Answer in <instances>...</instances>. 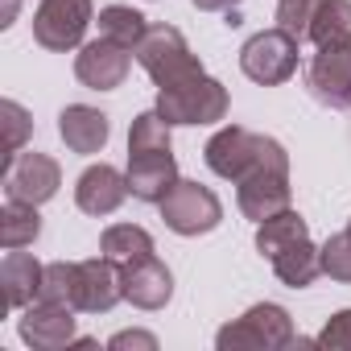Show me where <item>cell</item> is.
Listing matches in <instances>:
<instances>
[{
	"label": "cell",
	"instance_id": "cell-30",
	"mask_svg": "<svg viewBox=\"0 0 351 351\" xmlns=\"http://www.w3.org/2000/svg\"><path fill=\"white\" fill-rule=\"evenodd\" d=\"M108 347H112V351H124V347L157 351V339H153V335H145V330H120V335H112V339H108Z\"/></svg>",
	"mask_w": 351,
	"mask_h": 351
},
{
	"label": "cell",
	"instance_id": "cell-12",
	"mask_svg": "<svg viewBox=\"0 0 351 351\" xmlns=\"http://www.w3.org/2000/svg\"><path fill=\"white\" fill-rule=\"evenodd\" d=\"M120 298H124V285H120L116 261H108V256L79 261V273H75V310L79 314H108Z\"/></svg>",
	"mask_w": 351,
	"mask_h": 351
},
{
	"label": "cell",
	"instance_id": "cell-11",
	"mask_svg": "<svg viewBox=\"0 0 351 351\" xmlns=\"http://www.w3.org/2000/svg\"><path fill=\"white\" fill-rule=\"evenodd\" d=\"M75 79L83 83V87H91V91H112V87H120L124 79H128V46H120V42H112V38H95V42H87L83 50H79V58H75Z\"/></svg>",
	"mask_w": 351,
	"mask_h": 351
},
{
	"label": "cell",
	"instance_id": "cell-27",
	"mask_svg": "<svg viewBox=\"0 0 351 351\" xmlns=\"http://www.w3.org/2000/svg\"><path fill=\"white\" fill-rule=\"evenodd\" d=\"M322 273L335 281H351V232H339L322 244Z\"/></svg>",
	"mask_w": 351,
	"mask_h": 351
},
{
	"label": "cell",
	"instance_id": "cell-32",
	"mask_svg": "<svg viewBox=\"0 0 351 351\" xmlns=\"http://www.w3.org/2000/svg\"><path fill=\"white\" fill-rule=\"evenodd\" d=\"M17 5H21V0H5V5H0V25H13V17H17Z\"/></svg>",
	"mask_w": 351,
	"mask_h": 351
},
{
	"label": "cell",
	"instance_id": "cell-31",
	"mask_svg": "<svg viewBox=\"0 0 351 351\" xmlns=\"http://www.w3.org/2000/svg\"><path fill=\"white\" fill-rule=\"evenodd\" d=\"M191 5H195L199 13H228V9L240 5V0H191Z\"/></svg>",
	"mask_w": 351,
	"mask_h": 351
},
{
	"label": "cell",
	"instance_id": "cell-18",
	"mask_svg": "<svg viewBox=\"0 0 351 351\" xmlns=\"http://www.w3.org/2000/svg\"><path fill=\"white\" fill-rule=\"evenodd\" d=\"M42 281H46V265H38L29 252L9 248L5 265H0V285H5V302L13 310H25L29 302L42 298Z\"/></svg>",
	"mask_w": 351,
	"mask_h": 351
},
{
	"label": "cell",
	"instance_id": "cell-26",
	"mask_svg": "<svg viewBox=\"0 0 351 351\" xmlns=\"http://www.w3.org/2000/svg\"><path fill=\"white\" fill-rule=\"evenodd\" d=\"M75 273H79V265H71V261H54V265H46V281H42V298H50V302H66V306H75Z\"/></svg>",
	"mask_w": 351,
	"mask_h": 351
},
{
	"label": "cell",
	"instance_id": "cell-4",
	"mask_svg": "<svg viewBox=\"0 0 351 351\" xmlns=\"http://www.w3.org/2000/svg\"><path fill=\"white\" fill-rule=\"evenodd\" d=\"M293 343V322L285 314V306L277 302H261L252 306L244 318L228 322L219 335H215V347L219 351H236V347H256V351H281Z\"/></svg>",
	"mask_w": 351,
	"mask_h": 351
},
{
	"label": "cell",
	"instance_id": "cell-15",
	"mask_svg": "<svg viewBox=\"0 0 351 351\" xmlns=\"http://www.w3.org/2000/svg\"><path fill=\"white\" fill-rule=\"evenodd\" d=\"M132 191H128V173H120L116 165H91V169H83L79 173V186H75V203H79V211L83 215H112V211H120V203L128 199Z\"/></svg>",
	"mask_w": 351,
	"mask_h": 351
},
{
	"label": "cell",
	"instance_id": "cell-17",
	"mask_svg": "<svg viewBox=\"0 0 351 351\" xmlns=\"http://www.w3.org/2000/svg\"><path fill=\"white\" fill-rule=\"evenodd\" d=\"M58 132H62V141H66L71 153H99L108 145V136H112V124H108V116L99 108L71 104L58 116Z\"/></svg>",
	"mask_w": 351,
	"mask_h": 351
},
{
	"label": "cell",
	"instance_id": "cell-33",
	"mask_svg": "<svg viewBox=\"0 0 351 351\" xmlns=\"http://www.w3.org/2000/svg\"><path fill=\"white\" fill-rule=\"evenodd\" d=\"M347 232H351V223H347Z\"/></svg>",
	"mask_w": 351,
	"mask_h": 351
},
{
	"label": "cell",
	"instance_id": "cell-2",
	"mask_svg": "<svg viewBox=\"0 0 351 351\" xmlns=\"http://www.w3.org/2000/svg\"><path fill=\"white\" fill-rule=\"evenodd\" d=\"M157 112L165 124H215L228 116V91L219 79L203 71L186 83L157 87Z\"/></svg>",
	"mask_w": 351,
	"mask_h": 351
},
{
	"label": "cell",
	"instance_id": "cell-16",
	"mask_svg": "<svg viewBox=\"0 0 351 351\" xmlns=\"http://www.w3.org/2000/svg\"><path fill=\"white\" fill-rule=\"evenodd\" d=\"M120 285L136 310H161L173 293V277L157 256H141L132 265H120Z\"/></svg>",
	"mask_w": 351,
	"mask_h": 351
},
{
	"label": "cell",
	"instance_id": "cell-19",
	"mask_svg": "<svg viewBox=\"0 0 351 351\" xmlns=\"http://www.w3.org/2000/svg\"><path fill=\"white\" fill-rule=\"evenodd\" d=\"M306 38H310L318 50L351 46V0H318Z\"/></svg>",
	"mask_w": 351,
	"mask_h": 351
},
{
	"label": "cell",
	"instance_id": "cell-7",
	"mask_svg": "<svg viewBox=\"0 0 351 351\" xmlns=\"http://www.w3.org/2000/svg\"><path fill=\"white\" fill-rule=\"evenodd\" d=\"M91 25V0H42L34 13V42L42 50H75Z\"/></svg>",
	"mask_w": 351,
	"mask_h": 351
},
{
	"label": "cell",
	"instance_id": "cell-10",
	"mask_svg": "<svg viewBox=\"0 0 351 351\" xmlns=\"http://www.w3.org/2000/svg\"><path fill=\"white\" fill-rule=\"evenodd\" d=\"M21 339L29 347H42V351H54V347L75 343V306L50 302V298L29 302L21 310Z\"/></svg>",
	"mask_w": 351,
	"mask_h": 351
},
{
	"label": "cell",
	"instance_id": "cell-28",
	"mask_svg": "<svg viewBox=\"0 0 351 351\" xmlns=\"http://www.w3.org/2000/svg\"><path fill=\"white\" fill-rule=\"evenodd\" d=\"M314 9H318V0H277V25L302 42V38L310 34V17H314Z\"/></svg>",
	"mask_w": 351,
	"mask_h": 351
},
{
	"label": "cell",
	"instance_id": "cell-29",
	"mask_svg": "<svg viewBox=\"0 0 351 351\" xmlns=\"http://www.w3.org/2000/svg\"><path fill=\"white\" fill-rule=\"evenodd\" d=\"M314 347H326V351H351V310H339L314 339Z\"/></svg>",
	"mask_w": 351,
	"mask_h": 351
},
{
	"label": "cell",
	"instance_id": "cell-1",
	"mask_svg": "<svg viewBox=\"0 0 351 351\" xmlns=\"http://www.w3.org/2000/svg\"><path fill=\"white\" fill-rule=\"evenodd\" d=\"M203 157H207V165L219 173V178H232V182H244L248 173H256V169H289V153L273 136L248 132L240 124L219 128L207 141Z\"/></svg>",
	"mask_w": 351,
	"mask_h": 351
},
{
	"label": "cell",
	"instance_id": "cell-22",
	"mask_svg": "<svg viewBox=\"0 0 351 351\" xmlns=\"http://www.w3.org/2000/svg\"><path fill=\"white\" fill-rule=\"evenodd\" d=\"M99 252L116 265H132L141 256H153V236L136 223H112L104 236H99Z\"/></svg>",
	"mask_w": 351,
	"mask_h": 351
},
{
	"label": "cell",
	"instance_id": "cell-8",
	"mask_svg": "<svg viewBox=\"0 0 351 351\" xmlns=\"http://www.w3.org/2000/svg\"><path fill=\"white\" fill-rule=\"evenodd\" d=\"M62 186V169L54 157L46 153H17L13 161H5V195L17 203H46L54 199Z\"/></svg>",
	"mask_w": 351,
	"mask_h": 351
},
{
	"label": "cell",
	"instance_id": "cell-13",
	"mask_svg": "<svg viewBox=\"0 0 351 351\" xmlns=\"http://www.w3.org/2000/svg\"><path fill=\"white\" fill-rule=\"evenodd\" d=\"M306 87L314 91L318 104L347 112L351 108V46L339 50H318L310 71H306Z\"/></svg>",
	"mask_w": 351,
	"mask_h": 351
},
{
	"label": "cell",
	"instance_id": "cell-24",
	"mask_svg": "<svg viewBox=\"0 0 351 351\" xmlns=\"http://www.w3.org/2000/svg\"><path fill=\"white\" fill-rule=\"evenodd\" d=\"M145 17L136 13V9H124V5H108V9H99V34L104 38H112V42H120V46H128V50H136V42L145 38Z\"/></svg>",
	"mask_w": 351,
	"mask_h": 351
},
{
	"label": "cell",
	"instance_id": "cell-5",
	"mask_svg": "<svg viewBox=\"0 0 351 351\" xmlns=\"http://www.w3.org/2000/svg\"><path fill=\"white\" fill-rule=\"evenodd\" d=\"M157 207H161L165 228L178 232V236H207V232H215L219 219H223V203H219L207 186L186 182V178L173 182V191H169Z\"/></svg>",
	"mask_w": 351,
	"mask_h": 351
},
{
	"label": "cell",
	"instance_id": "cell-14",
	"mask_svg": "<svg viewBox=\"0 0 351 351\" xmlns=\"http://www.w3.org/2000/svg\"><path fill=\"white\" fill-rule=\"evenodd\" d=\"M236 186H240L236 203L252 223H265V219L289 211V169H256Z\"/></svg>",
	"mask_w": 351,
	"mask_h": 351
},
{
	"label": "cell",
	"instance_id": "cell-6",
	"mask_svg": "<svg viewBox=\"0 0 351 351\" xmlns=\"http://www.w3.org/2000/svg\"><path fill=\"white\" fill-rule=\"evenodd\" d=\"M240 71L261 87H277V83L293 79V71H298V38L285 34L281 25L248 38L244 50H240Z\"/></svg>",
	"mask_w": 351,
	"mask_h": 351
},
{
	"label": "cell",
	"instance_id": "cell-23",
	"mask_svg": "<svg viewBox=\"0 0 351 351\" xmlns=\"http://www.w3.org/2000/svg\"><path fill=\"white\" fill-rule=\"evenodd\" d=\"M38 232H42L38 207H34V203L9 199L5 211H0V244H5V248H25V244L38 240Z\"/></svg>",
	"mask_w": 351,
	"mask_h": 351
},
{
	"label": "cell",
	"instance_id": "cell-21",
	"mask_svg": "<svg viewBox=\"0 0 351 351\" xmlns=\"http://www.w3.org/2000/svg\"><path fill=\"white\" fill-rule=\"evenodd\" d=\"M306 236H310L306 219L289 207V211H281V215H273V219L256 223V252L273 261L277 252H285L289 244H298V240H306Z\"/></svg>",
	"mask_w": 351,
	"mask_h": 351
},
{
	"label": "cell",
	"instance_id": "cell-25",
	"mask_svg": "<svg viewBox=\"0 0 351 351\" xmlns=\"http://www.w3.org/2000/svg\"><path fill=\"white\" fill-rule=\"evenodd\" d=\"M0 124H5V161H13V157L21 153V145H25L34 120H29V112H25L17 99H5V104H0Z\"/></svg>",
	"mask_w": 351,
	"mask_h": 351
},
{
	"label": "cell",
	"instance_id": "cell-9",
	"mask_svg": "<svg viewBox=\"0 0 351 351\" xmlns=\"http://www.w3.org/2000/svg\"><path fill=\"white\" fill-rule=\"evenodd\" d=\"M178 182L173 149H128V191L141 203H161Z\"/></svg>",
	"mask_w": 351,
	"mask_h": 351
},
{
	"label": "cell",
	"instance_id": "cell-20",
	"mask_svg": "<svg viewBox=\"0 0 351 351\" xmlns=\"http://www.w3.org/2000/svg\"><path fill=\"white\" fill-rule=\"evenodd\" d=\"M273 273H277L289 289H306V285H314V277L322 273V248H314L310 236H306V240H298V244H289L285 252L273 256Z\"/></svg>",
	"mask_w": 351,
	"mask_h": 351
},
{
	"label": "cell",
	"instance_id": "cell-3",
	"mask_svg": "<svg viewBox=\"0 0 351 351\" xmlns=\"http://www.w3.org/2000/svg\"><path fill=\"white\" fill-rule=\"evenodd\" d=\"M136 62L149 71V79L157 87H173V83H186V79L203 75V62L191 54L186 38L173 25H149L145 38L136 42Z\"/></svg>",
	"mask_w": 351,
	"mask_h": 351
}]
</instances>
